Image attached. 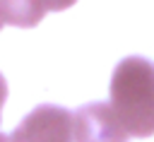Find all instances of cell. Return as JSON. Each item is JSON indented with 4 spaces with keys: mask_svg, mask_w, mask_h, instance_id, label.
<instances>
[{
    "mask_svg": "<svg viewBox=\"0 0 154 142\" xmlns=\"http://www.w3.org/2000/svg\"><path fill=\"white\" fill-rule=\"evenodd\" d=\"M108 106L130 137L154 135V65L130 55L118 63L111 77Z\"/></svg>",
    "mask_w": 154,
    "mask_h": 142,
    "instance_id": "1",
    "label": "cell"
},
{
    "mask_svg": "<svg viewBox=\"0 0 154 142\" xmlns=\"http://www.w3.org/2000/svg\"><path fill=\"white\" fill-rule=\"evenodd\" d=\"M10 142H75L72 113L63 106H36L7 137Z\"/></svg>",
    "mask_w": 154,
    "mask_h": 142,
    "instance_id": "2",
    "label": "cell"
},
{
    "mask_svg": "<svg viewBox=\"0 0 154 142\" xmlns=\"http://www.w3.org/2000/svg\"><path fill=\"white\" fill-rule=\"evenodd\" d=\"M72 140L75 142H128L130 135L103 101L87 103L72 116Z\"/></svg>",
    "mask_w": 154,
    "mask_h": 142,
    "instance_id": "3",
    "label": "cell"
},
{
    "mask_svg": "<svg viewBox=\"0 0 154 142\" xmlns=\"http://www.w3.org/2000/svg\"><path fill=\"white\" fill-rule=\"evenodd\" d=\"M46 14V7L41 0H0V17L5 24L31 29L36 26Z\"/></svg>",
    "mask_w": 154,
    "mask_h": 142,
    "instance_id": "4",
    "label": "cell"
},
{
    "mask_svg": "<svg viewBox=\"0 0 154 142\" xmlns=\"http://www.w3.org/2000/svg\"><path fill=\"white\" fill-rule=\"evenodd\" d=\"M41 2H43L46 12H60V10H67V7H72L77 0H41Z\"/></svg>",
    "mask_w": 154,
    "mask_h": 142,
    "instance_id": "5",
    "label": "cell"
},
{
    "mask_svg": "<svg viewBox=\"0 0 154 142\" xmlns=\"http://www.w3.org/2000/svg\"><path fill=\"white\" fill-rule=\"evenodd\" d=\"M5 99H7V82H5V77L0 75V116H2V106H5Z\"/></svg>",
    "mask_w": 154,
    "mask_h": 142,
    "instance_id": "6",
    "label": "cell"
},
{
    "mask_svg": "<svg viewBox=\"0 0 154 142\" xmlns=\"http://www.w3.org/2000/svg\"><path fill=\"white\" fill-rule=\"evenodd\" d=\"M0 142H10V140H7V137H5L2 132H0Z\"/></svg>",
    "mask_w": 154,
    "mask_h": 142,
    "instance_id": "7",
    "label": "cell"
},
{
    "mask_svg": "<svg viewBox=\"0 0 154 142\" xmlns=\"http://www.w3.org/2000/svg\"><path fill=\"white\" fill-rule=\"evenodd\" d=\"M2 26H5V22H2V17H0V29H2Z\"/></svg>",
    "mask_w": 154,
    "mask_h": 142,
    "instance_id": "8",
    "label": "cell"
}]
</instances>
